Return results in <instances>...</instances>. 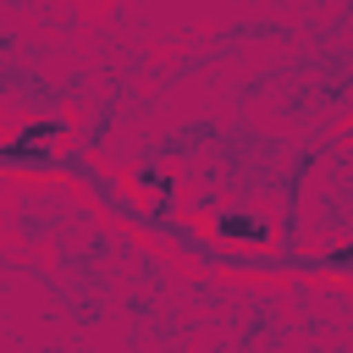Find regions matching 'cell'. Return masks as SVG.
I'll list each match as a JSON object with an SVG mask.
<instances>
[{
  "label": "cell",
  "instance_id": "cell-1",
  "mask_svg": "<svg viewBox=\"0 0 353 353\" xmlns=\"http://www.w3.org/2000/svg\"><path fill=\"white\" fill-rule=\"evenodd\" d=\"M215 232L221 237H232V243H265L270 232H265V221H254V215H221L215 221Z\"/></svg>",
  "mask_w": 353,
  "mask_h": 353
}]
</instances>
